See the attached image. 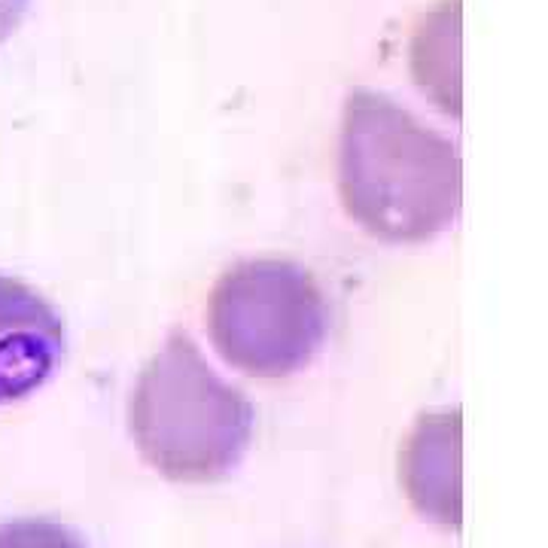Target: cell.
Instances as JSON below:
<instances>
[{"mask_svg": "<svg viewBox=\"0 0 548 548\" xmlns=\"http://www.w3.org/2000/svg\"><path fill=\"white\" fill-rule=\"evenodd\" d=\"M339 189L353 223L378 241L423 244L461 214V156L393 98L357 88L344 104Z\"/></svg>", "mask_w": 548, "mask_h": 548, "instance_id": "cell-1", "label": "cell"}, {"mask_svg": "<svg viewBox=\"0 0 548 548\" xmlns=\"http://www.w3.org/2000/svg\"><path fill=\"white\" fill-rule=\"evenodd\" d=\"M0 548H88L86 539L58 521L15 518L0 524Z\"/></svg>", "mask_w": 548, "mask_h": 548, "instance_id": "cell-6", "label": "cell"}, {"mask_svg": "<svg viewBox=\"0 0 548 548\" xmlns=\"http://www.w3.org/2000/svg\"><path fill=\"white\" fill-rule=\"evenodd\" d=\"M65 323L37 289L0 274V405L22 402L56 375Z\"/></svg>", "mask_w": 548, "mask_h": 548, "instance_id": "cell-4", "label": "cell"}, {"mask_svg": "<svg viewBox=\"0 0 548 548\" xmlns=\"http://www.w3.org/2000/svg\"><path fill=\"white\" fill-rule=\"evenodd\" d=\"M208 326L217 353L238 372L287 378L320 353L330 335V305L302 265L250 259L219 278Z\"/></svg>", "mask_w": 548, "mask_h": 548, "instance_id": "cell-3", "label": "cell"}, {"mask_svg": "<svg viewBox=\"0 0 548 548\" xmlns=\"http://www.w3.org/2000/svg\"><path fill=\"white\" fill-rule=\"evenodd\" d=\"M250 400L219 378L187 332H174L144 366L128 430L158 475L183 484L226 479L253 441Z\"/></svg>", "mask_w": 548, "mask_h": 548, "instance_id": "cell-2", "label": "cell"}, {"mask_svg": "<svg viewBox=\"0 0 548 548\" xmlns=\"http://www.w3.org/2000/svg\"><path fill=\"white\" fill-rule=\"evenodd\" d=\"M402 484L418 515L439 527H461V411L418 421L402 451Z\"/></svg>", "mask_w": 548, "mask_h": 548, "instance_id": "cell-5", "label": "cell"}, {"mask_svg": "<svg viewBox=\"0 0 548 548\" xmlns=\"http://www.w3.org/2000/svg\"><path fill=\"white\" fill-rule=\"evenodd\" d=\"M31 0H0V43L10 40L28 13Z\"/></svg>", "mask_w": 548, "mask_h": 548, "instance_id": "cell-7", "label": "cell"}]
</instances>
